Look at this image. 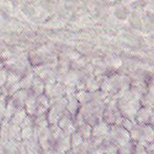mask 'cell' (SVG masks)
<instances>
[{"label":"cell","instance_id":"obj_1","mask_svg":"<svg viewBox=\"0 0 154 154\" xmlns=\"http://www.w3.org/2000/svg\"><path fill=\"white\" fill-rule=\"evenodd\" d=\"M136 124L139 125H149V123H152L153 120V114H152V108L150 107H143L141 108L136 116Z\"/></svg>","mask_w":154,"mask_h":154},{"label":"cell","instance_id":"obj_11","mask_svg":"<svg viewBox=\"0 0 154 154\" xmlns=\"http://www.w3.org/2000/svg\"><path fill=\"white\" fill-rule=\"evenodd\" d=\"M44 87H45V85L40 78H33L32 83V88L35 94H37L39 96L42 95L44 91Z\"/></svg>","mask_w":154,"mask_h":154},{"label":"cell","instance_id":"obj_15","mask_svg":"<svg viewBox=\"0 0 154 154\" xmlns=\"http://www.w3.org/2000/svg\"><path fill=\"white\" fill-rule=\"evenodd\" d=\"M84 142V139L82 138L81 134L76 131L73 134L70 135V143H71V149L72 148H76L78 146H79L82 143Z\"/></svg>","mask_w":154,"mask_h":154},{"label":"cell","instance_id":"obj_30","mask_svg":"<svg viewBox=\"0 0 154 154\" xmlns=\"http://www.w3.org/2000/svg\"><path fill=\"white\" fill-rule=\"evenodd\" d=\"M27 151H26V154H41L40 152H37V151H33V150H31V149H28L26 148Z\"/></svg>","mask_w":154,"mask_h":154},{"label":"cell","instance_id":"obj_2","mask_svg":"<svg viewBox=\"0 0 154 154\" xmlns=\"http://www.w3.org/2000/svg\"><path fill=\"white\" fill-rule=\"evenodd\" d=\"M57 125L63 131V133H64L65 135H69V136H70L71 134H73L78 130L77 126L72 122V120L70 119V117L69 116H63L60 119V121H59V123H58Z\"/></svg>","mask_w":154,"mask_h":154},{"label":"cell","instance_id":"obj_31","mask_svg":"<svg viewBox=\"0 0 154 154\" xmlns=\"http://www.w3.org/2000/svg\"><path fill=\"white\" fill-rule=\"evenodd\" d=\"M1 68H2V63H0V69H1Z\"/></svg>","mask_w":154,"mask_h":154},{"label":"cell","instance_id":"obj_21","mask_svg":"<svg viewBox=\"0 0 154 154\" xmlns=\"http://www.w3.org/2000/svg\"><path fill=\"white\" fill-rule=\"evenodd\" d=\"M15 97L17 99V101L19 103H22V104H24L25 100H26V97H27V93L25 90H22V91H18L15 93Z\"/></svg>","mask_w":154,"mask_h":154},{"label":"cell","instance_id":"obj_6","mask_svg":"<svg viewBox=\"0 0 154 154\" xmlns=\"http://www.w3.org/2000/svg\"><path fill=\"white\" fill-rule=\"evenodd\" d=\"M8 135H9V140L20 142L21 141V129L19 125H14V124H12L11 125H9Z\"/></svg>","mask_w":154,"mask_h":154},{"label":"cell","instance_id":"obj_22","mask_svg":"<svg viewBox=\"0 0 154 154\" xmlns=\"http://www.w3.org/2000/svg\"><path fill=\"white\" fill-rule=\"evenodd\" d=\"M103 148H104V154H118V149L114 144Z\"/></svg>","mask_w":154,"mask_h":154},{"label":"cell","instance_id":"obj_26","mask_svg":"<svg viewBox=\"0 0 154 154\" xmlns=\"http://www.w3.org/2000/svg\"><path fill=\"white\" fill-rule=\"evenodd\" d=\"M21 88V85H20V83H15V84H14L12 87H10V90H9V92H11V93H16L17 92V90Z\"/></svg>","mask_w":154,"mask_h":154},{"label":"cell","instance_id":"obj_19","mask_svg":"<svg viewBox=\"0 0 154 154\" xmlns=\"http://www.w3.org/2000/svg\"><path fill=\"white\" fill-rule=\"evenodd\" d=\"M32 79H33L32 74L27 75V76L20 82L21 88H31V87H32Z\"/></svg>","mask_w":154,"mask_h":154},{"label":"cell","instance_id":"obj_13","mask_svg":"<svg viewBox=\"0 0 154 154\" xmlns=\"http://www.w3.org/2000/svg\"><path fill=\"white\" fill-rule=\"evenodd\" d=\"M26 111L24 109H23L22 107L19 108L17 110V112L14 114V117H13V120H12V124L14 125H21L23 121L24 120V118L26 117Z\"/></svg>","mask_w":154,"mask_h":154},{"label":"cell","instance_id":"obj_25","mask_svg":"<svg viewBox=\"0 0 154 154\" xmlns=\"http://www.w3.org/2000/svg\"><path fill=\"white\" fill-rule=\"evenodd\" d=\"M32 119L30 117V116H26L24 118V120L23 121L21 126L23 128V127H27V126H32Z\"/></svg>","mask_w":154,"mask_h":154},{"label":"cell","instance_id":"obj_32","mask_svg":"<svg viewBox=\"0 0 154 154\" xmlns=\"http://www.w3.org/2000/svg\"><path fill=\"white\" fill-rule=\"evenodd\" d=\"M10 154H15V153H10Z\"/></svg>","mask_w":154,"mask_h":154},{"label":"cell","instance_id":"obj_17","mask_svg":"<svg viewBox=\"0 0 154 154\" xmlns=\"http://www.w3.org/2000/svg\"><path fill=\"white\" fill-rule=\"evenodd\" d=\"M32 134H33V127L32 126L23 127L21 130V139H23V141L30 139L32 136Z\"/></svg>","mask_w":154,"mask_h":154},{"label":"cell","instance_id":"obj_14","mask_svg":"<svg viewBox=\"0 0 154 154\" xmlns=\"http://www.w3.org/2000/svg\"><path fill=\"white\" fill-rule=\"evenodd\" d=\"M118 149V154H134V142L130 141L129 143L117 147Z\"/></svg>","mask_w":154,"mask_h":154},{"label":"cell","instance_id":"obj_23","mask_svg":"<svg viewBox=\"0 0 154 154\" xmlns=\"http://www.w3.org/2000/svg\"><path fill=\"white\" fill-rule=\"evenodd\" d=\"M14 103L13 101H10L7 105V107L5 108V116H6V118H9L12 116V115L14 114Z\"/></svg>","mask_w":154,"mask_h":154},{"label":"cell","instance_id":"obj_4","mask_svg":"<svg viewBox=\"0 0 154 154\" xmlns=\"http://www.w3.org/2000/svg\"><path fill=\"white\" fill-rule=\"evenodd\" d=\"M110 130V126L104 121L98 122L92 127V137H104Z\"/></svg>","mask_w":154,"mask_h":154},{"label":"cell","instance_id":"obj_9","mask_svg":"<svg viewBox=\"0 0 154 154\" xmlns=\"http://www.w3.org/2000/svg\"><path fill=\"white\" fill-rule=\"evenodd\" d=\"M50 130H51V141H52V144L53 143L59 141L60 139H61L65 134L63 133V131L57 125H51L50 127Z\"/></svg>","mask_w":154,"mask_h":154},{"label":"cell","instance_id":"obj_20","mask_svg":"<svg viewBox=\"0 0 154 154\" xmlns=\"http://www.w3.org/2000/svg\"><path fill=\"white\" fill-rule=\"evenodd\" d=\"M38 105H41V106H42L43 107H45L46 109H48L49 108V106H51L50 105V100H49V98L45 96V95H40L39 96V98H38Z\"/></svg>","mask_w":154,"mask_h":154},{"label":"cell","instance_id":"obj_12","mask_svg":"<svg viewBox=\"0 0 154 154\" xmlns=\"http://www.w3.org/2000/svg\"><path fill=\"white\" fill-rule=\"evenodd\" d=\"M84 139V141L89 140L92 136V126H90L88 124H85L84 125L79 127V130H77Z\"/></svg>","mask_w":154,"mask_h":154},{"label":"cell","instance_id":"obj_8","mask_svg":"<svg viewBox=\"0 0 154 154\" xmlns=\"http://www.w3.org/2000/svg\"><path fill=\"white\" fill-rule=\"evenodd\" d=\"M36 98L34 96H29L24 104L26 106V109H27V112L30 114V115H34L36 113V108H37V104H36Z\"/></svg>","mask_w":154,"mask_h":154},{"label":"cell","instance_id":"obj_16","mask_svg":"<svg viewBox=\"0 0 154 154\" xmlns=\"http://www.w3.org/2000/svg\"><path fill=\"white\" fill-rule=\"evenodd\" d=\"M75 98L78 100L79 103H81V104L85 105L90 100V94L86 92L85 90H79L75 95Z\"/></svg>","mask_w":154,"mask_h":154},{"label":"cell","instance_id":"obj_27","mask_svg":"<svg viewBox=\"0 0 154 154\" xmlns=\"http://www.w3.org/2000/svg\"><path fill=\"white\" fill-rule=\"evenodd\" d=\"M6 80V74L5 70H0V85H3Z\"/></svg>","mask_w":154,"mask_h":154},{"label":"cell","instance_id":"obj_18","mask_svg":"<svg viewBox=\"0 0 154 154\" xmlns=\"http://www.w3.org/2000/svg\"><path fill=\"white\" fill-rule=\"evenodd\" d=\"M136 122L134 121H132V120H129L127 118H125L123 119V122H122V125H121V127H123L125 130H126L127 132H130L134 125H136Z\"/></svg>","mask_w":154,"mask_h":154},{"label":"cell","instance_id":"obj_7","mask_svg":"<svg viewBox=\"0 0 154 154\" xmlns=\"http://www.w3.org/2000/svg\"><path fill=\"white\" fill-rule=\"evenodd\" d=\"M143 141L146 143H153V129H152V126L151 125H143Z\"/></svg>","mask_w":154,"mask_h":154},{"label":"cell","instance_id":"obj_24","mask_svg":"<svg viewBox=\"0 0 154 154\" xmlns=\"http://www.w3.org/2000/svg\"><path fill=\"white\" fill-rule=\"evenodd\" d=\"M18 79H19L18 76H16V75H14L13 73H10L9 76H8V79H7V82L10 85H14V84H15L17 82Z\"/></svg>","mask_w":154,"mask_h":154},{"label":"cell","instance_id":"obj_29","mask_svg":"<svg viewBox=\"0 0 154 154\" xmlns=\"http://www.w3.org/2000/svg\"><path fill=\"white\" fill-rule=\"evenodd\" d=\"M75 87H76L75 88H77L79 91V90H84V88H85V83H83V82H81L80 80H79V81L77 82V84H76Z\"/></svg>","mask_w":154,"mask_h":154},{"label":"cell","instance_id":"obj_5","mask_svg":"<svg viewBox=\"0 0 154 154\" xmlns=\"http://www.w3.org/2000/svg\"><path fill=\"white\" fill-rule=\"evenodd\" d=\"M67 106H66V110L72 116H75L79 110V103L78 100L75 98V95L73 96H69L67 97Z\"/></svg>","mask_w":154,"mask_h":154},{"label":"cell","instance_id":"obj_10","mask_svg":"<svg viewBox=\"0 0 154 154\" xmlns=\"http://www.w3.org/2000/svg\"><path fill=\"white\" fill-rule=\"evenodd\" d=\"M63 80H64L65 87H75L77 82L79 81V75L71 71L69 73H67Z\"/></svg>","mask_w":154,"mask_h":154},{"label":"cell","instance_id":"obj_28","mask_svg":"<svg viewBox=\"0 0 154 154\" xmlns=\"http://www.w3.org/2000/svg\"><path fill=\"white\" fill-rule=\"evenodd\" d=\"M112 65H113V67H114L115 69H118V68H120V67L122 66V60L116 59V60H115L113 61Z\"/></svg>","mask_w":154,"mask_h":154},{"label":"cell","instance_id":"obj_33","mask_svg":"<svg viewBox=\"0 0 154 154\" xmlns=\"http://www.w3.org/2000/svg\"><path fill=\"white\" fill-rule=\"evenodd\" d=\"M86 154H88V153H86Z\"/></svg>","mask_w":154,"mask_h":154},{"label":"cell","instance_id":"obj_3","mask_svg":"<svg viewBox=\"0 0 154 154\" xmlns=\"http://www.w3.org/2000/svg\"><path fill=\"white\" fill-rule=\"evenodd\" d=\"M53 149L56 153H65L69 152L71 150V143H70V136L64 135L59 141L53 143Z\"/></svg>","mask_w":154,"mask_h":154}]
</instances>
